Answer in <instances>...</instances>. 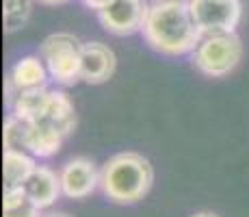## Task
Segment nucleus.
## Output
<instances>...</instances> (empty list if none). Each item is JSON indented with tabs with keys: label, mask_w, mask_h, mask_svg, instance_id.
Masks as SVG:
<instances>
[{
	"label": "nucleus",
	"mask_w": 249,
	"mask_h": 217,
	"mask_svg": "<svg viewBox=\"0 0 249 217\" xmlns=\"http://www.w3.org/2000/svg\"><path fill=\"white\" fill-rule=\"evenodd\" d=\"M80 55H83V43L71 33H54L41 43V57L48 67V74L63 87H71L83 80Z\"/></svg>",
	"instance_id": "nucleus-4"
},
{
	"label": "nucleus",
	"mask_w": 249,
	"mask_h": 217,
	"mask_svg": "<svg viewBox=\"0 0 249 217\" xmlns=\"http://www.w3.org/2000/svg\"><path fill=\"white\" fill-rule=\"evenodd\" d=\"M35 167H37L35 161L28 154H24L20 150H4V157H2L4 191L20 189Z\"/></svg>",
	"instance_id": "nucleus-12"
},
{
	"label": "nucleus",
	"mask_w": 249,
	"mask_h": 217,
	"mask_svg": "<svg viewBox=\"0 0 249 217\" xmlns=\"http://www.w3.org/2000/svg\"><path fill=\"white\" fill-rule=\"evenodd\" d=\"M195 22L204 35L234 33L241 22L243 4L241 0H189Z\"/></svg>",
	"instance_id": "nucleus-6"
},
{
	"label": "nucleus",
	"mask_w": 249,
	"mask_h": 217,
	"mask_svg": "<svg viewBox=\"0 0 249 217\" xmlns=\"http://www.w3.org/2000/svg\"><path fill=\"white\" fill-rule=\"evenodd\" d=\"M39 211L41 209L37 206V202L22 187L13 191H4L2 217H41Z\"/></svg>",
	"instance_id": "nucleus-15"
},
{
	"label": "nucleus",
	"mask_w": 249,
	"mask_h": 217,
	"mask_svg": "<svg viewBox=\"0 0 249 217\" xmlns=\"http://www.w3.org/2000/svg\"><path fill=\"white\" fill-rule=\"evenodd\" d=\"M115 52L107 43L87 41L83 43V55H80V76L85 83L100 85L107 83L115 74Z\"/></svg>",
	"instance_id": "nucleus-8"
},
{
	"label": "nucleus",
	"mask_w": 249,
	"mask_h": 217,
	"mask_svg": "<svg viewBox=\"0 0 249 217\" xmlns=\"http://www.w3.org/2000/svg\"><path fill=\"white\" fill-rule=\"evenodd\" d=\"M41 217H70L68 213H48V215H41Z\"/></svg>",
	"instance_id": "nucleus-21"
},
{
	"label": "nucleus",
	"mask_w": 249,
	"mask_h": 217,
	"mask_svg": "<svg viewBox=\"0 0 249 217\" xmlns=\"http://www.w3.org/2000/svg\"><path fill=\"white\" fill-rule=\"evenodd\" d=\"M48 102H50V91L46 87L39 89H26L20 91L16 96V102H13V115L26 119V122H35V119L44 118Z\"/></svg>",
	"instance_id": "nucleus-13"
},
{
	"label": "nucleus",
	"mask_w": 249,
	"mask_h": 217,
	"mask_svg": "<svg viewBox=\"0 0 249 217\" xmlns=\"http://www.w3.org/2000/svg\"><path fill=\"white\" fill-rule=\"evenodd\" d=\"M44 118L50 119L65 137L76 128V111L65 91H50V102H48Z\"/></svg>",
	"instance_id": "nucleus-14"
},
{
	"label": "nucleus",
	"mask_w": 249,
	"mask_h": 217,
	"mask_svg": "<svg viewBox=\"0 0 249 217\" xmlns=\"http://www.w3.org/2000/svg\"><path fill=\"white\" fill-rule=\"evenodd\" d=\"M147 13L150 4L145 0H108L102 9H98V18L104 31L117 37H128L143 31Z\"/></svg>",
	"instance_id": "nucleus-5"
},
{
	"label": "nucleus",
	"mask_w": 249,
	"mask_h": 217,
	"mask_svg": "<svg viewBox=\"0 0 249 217\" xmlns=\"http://www.w3.org/2000/svg\"><path fill=\"white\" fill-rule=\"evenodd\" d=\"M85 4H87V7H91V9H95V11H98V9H102L104 4L108 2V0H83Z\"/></svg>",
	"instance_id": "nucleus-18"
},
{
	"label": "nucleus",
	"mask_w": 249,
	"mask_h": 217,
	"mask_svg": "<svg viewBox=\"0 0 249 217\" xmlns=\"http://www.w3.org/2000/svg\"><path fill=\"white\" fill-rule=\"evenodd\" d=\"M22 189L37 202L39 209H48V206H52L56 202V197L63 194L61 174L56 176V172H52L50 167L37 165L31 172V176L26 178V182L22 185Z\"/></svg>",
	"instance_id": "nucleus-9"
},
{
	"label": "nucleus",
	"mask_w": 249,
	"mask_h": 217,
	"mask_svg": "<svg viewBox=\"0 0 249 217\" xmlns=\"http://www.w3.org/2000/svg\"><path fill=\"white\" fill-rule=\"evenodd\" d=\"M2 20H4V33L13 35L20 28L26 26L28 18L33 13V0H4L2 2Z\"/></svg>",
	"instance_id": "nucleus-16"
},
{
	"label": "nucleus",
	"mask_w": 249,
	"mask_h": 217,
	"mask_svg": "<svg viewBox=\"0 0 249 217\" xmlns=\"http://www.w3.org/2000/svg\"><path fill=\"white\" fill-rule=\"evenodd\" d=\"M154 182L152 163L139 152H119L104 163L100 187L115 204H135L143 200Z\"/></svg>",
	"instance_id": "nucleus-2"
},
{
	"label": "nucleus",
	"mask_w": 249,
	"mask_h": 217,
	"mask_svg": "<svg viewBox=\"0 0 249 217\" xmlns=\"http://www.w3.org/2000/svg\"><path fill=\"white\" fill-rule=\"evenodd\" d=\"M61 187L63 196L71 200H83L91 196L100 187V172L95 170V163L85 157L68 161L61 170Z\"/></svg>",
	"instance_id": "nucleus-7"
},
{
	"label": "nucleus",
	"mask_w": 249,
	"mask_h": 217,
	"mask_svg": "<svg viewBox=\"0 0 249 217\" xmlns=\"http://www.w3.org/2000/svg\"><path fill=\"white\" fill-rule=\"evenodd\" d=\"M147 46L165 57H182L199 46L204 33L186 0H156L143 24Z\"/></svg>",
	"instance_id": "nucleus-1"
},
{
	"label": "nucleus",
	"mask_w": 249,
	"mask_h": 217,
	"mask_svg": "<svg viewBox=\"0 0 249 217\" xmlns=\"http://www.w3.org/2000/svg\"><path fill=\"white\" fill-rule=\"evenodd\" d=\"M193 217H217L214 213H208V211H202V213H195Z\"/></svg>",
	"instance_id": "nucleus-20"
},
{
	"label": "nucleus",
	"mask_w": 249,
	"mask_h": 217,
	"mask_svg": "<svg viewBox=\"0 0 249 217\" xmlns=\"http://www.w3.org/2000/svg\"><path fill=\"white\" fill-rule=\"evenodd\" d=\"M41 4H46V7H59V4H68L70 0H39Z\"/></svg>",
	"instance_id": "nucleus-19"
},
{
	"label": "nucleus",
	"mask_w": 249,
	"mask_h": 217,
	"mask_svg": "<svg viewBox=\"0 0 249 217\" xmlns=\"http://www.w3.org/2000/svg\"><path fill=\"white\" fill-rule=\"evenodd\" d=\"M243 59V41L236 33L204 35L193 50V65L210 79H223Z\"/></svg>",
	"instance_id": "nucleus-3"
},
{
	"label": "nucleus",
	"mask_w": 249,
	"mask_h": 217,
	"mask_svg": "<svg viewBox=\"0 0 249 217\" xmlns=\"http://www.w3.org/2000/svg\"><path fill=\"white\" fill-rule=\"evenodd\" d=\"M7 80L16 87V91H26V89H39L48 83V67H44L37 57H24L11 67Z\"/></svg>",
	"instance_id": "nucleus-11"
},
{
	"label": "nucleus",
	"mask_w": 249,
	"mask_h": 217,
	"mask_svg": "<svg viewBox=\"0 0 249 217\" xmlns=\"http://www.w3.org/2000/svg\"><path fill=\"white\" fill-rule=\"evenodd\" d=\"M28 128L31 122L11 115L4 122V130H2V141H4V150H28Z\"/></svg>",
	"instance_id": "nucleus-17"
},
{
	"label": "nucleus",
	"mask_w": 249,
	"mask_h": 217,
	"mask_svg": "<svg viewBox=\"0 0 249 217\" xmlns=\"http://www.w3.org/2000/svg\"><path fill=\"white\" fill-rule=\"evenodd\" d=\"M63 139H65V135L50 119L39 118L35 122H31V128H28V152L41 158L54 157L61 150Z\"/></svg>",
	"instance_id": "nucleus-10"
}]
</instances>
